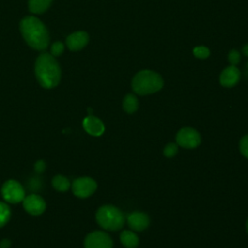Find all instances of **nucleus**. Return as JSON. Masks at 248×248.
Masks as SVG:
<instances>
[{
  "label": "nucleus",
  "mask_w": 248,
  "mask_h": 248,
  "mask_svg": "<svg viewBox=\"0 0 248 248\" xmlns=\"http://www.w3.org/2000/svg\"><path fill=\"white\" fill-rule=\"evenodd\" d=\"M19 30L29 46L37 50H45L48 46L49 35L45 24L36 16H25L20 20Z\"/></svg>",
  "instance_id": "obj_1"
},
{
  "label": "nucleus",
  "mask_w": 248,
  "mask_h": 248,
  "mask_svg": "<svg viewBox=\"0 0 248 248\" xmlns=\"http://www.w3.org/2000/svg\"><path fill=\"white\" fill-rule=\"evenodd\" d=\"M35 75L41 86L46 89L54 88L61 79V70L54 56L41 53L35 62Z\"/></svg>",
  "instance_id": "obj_2"
},
{
  "label": "nucleus",
  "mask_w": 248,
  "mask_h": 248,
  "mask_svg": "<svg viewBox=\"0 0 248 248\" xmlns=\"http://www.w3.org/2000/svg\"><path fill=\"white\" fill-rule=\"evenodd\" d=\"M164 80L162 77L151 70H142L135 75L132 88L139 95H149L162 89Z\"/></svg>",
  "instance_id": "obj_3"
},
{
  "label": "nucleus",
  "mask_w": 248,
  "mask_h": 248,
  "mask_svg": "<svg viewBox=\"0 0 248 248\" xmlns=\"http://www.w3.org/2000/svg\"><path fill=\"white\" fill-rule=\"evenodd\" d=\"M96 221L101 228L107 231H118L125 224V216L116 206L106 204L97 210Z\"/></svg>",
  "instance_id": "obj_4"
},
{
  "label": "nucleus",
  "mask_w": 248,
  "mask_h": 248,
  "mask_svg": "<svg viewBox=\"0 0 248 248\" xmlns=\"http://www.w3.org/2000/svg\"><path fill=\"white\" fill-rule=\"evenodd\" d=\"M3 199L10 203H18L25 198L23 186L15 179H10L4 182L1 188Z\"/></svg>",
  "instance_id": "obj_5"
},
{
  "label": "nucleus",
  "mask_w": 248,
  "mask_h": 248,
  "mask_svg": "<svg viewBox=\"0 0 248 248\" xmlns=\"http://www.w3.org/2000/svg\"><path fill=\"white\" fill-rule=\"evenodd\" d=\"M73 194L80 199L90 197L97 190V182L88 176L75 179L71 185Z\"/></svg>",
  "instance_id": "obj_6"
},
{
  "label": "nucleus",
  "mask_w": 248,
  "mask_h": 248,
  "mask_svg": "<svg viewBox=\"0 0 248 248\" xmlns=\"http://www.w3.org/2000/svg\"><path fill=\"white\" fill-rule=\"evenodd\" d=\"M176 143L184 148H195L201 143L200 133L194 128L184 127L176 134Z\"/></svg>",
  "instance_id": "obj_7"
},
{
  "label": "nucleus",
  "mask_w": 248,
  "mask_h": 248,
  "mask_svg": "<svg viewBox=\"0 0 248 248\" xmlns=\"http://www.w3.org/2000/svg\"><path fill=\"white\" fill-rule=\"evenodd\" d=\"M84 248H112V239L107 232L95 231L86 235Z\"/></svg>",
  "instance_id": "obj_8"
},
{
  "label": "nucleus",
  "mask_w": 248,
  "mask_h": 248,
  "mask_svg": "<svg viewBox=\"0 0 248 248\" xmlns=\"http://www.w3.org/2000/svg\"><path fill=\"white\" fill-rule=\"evenodd\" d=\"M23 202V208L25 211L31 215L37 216L44 213V211L46 208V203L45 200L37 195V194H31L24 198Z\"/></svg>",
  "instance_id": "obj_9"
},
{
  "label": "nucleus",
  "mask_w": 248,
  "mask_h": 248,
  "mask_svg": "<svg viewBox=\"0 0 248 248\" xmlns=\"http://www.w3.org/2000/svg\"><path fill=\"white\" fill-rule=\"evenodd\" d=\"M127 222L129 227L136 232H141L148 228L150 220L149 216L140 211H134L130 213L127 217Z\"/></svg>",
  "instance_id": "obj_10"
},
{
  "label": "nucleus",
  "mask_w": 248,
  "mask_h": 248,
  "mask_svg": "<svg viewBox=\"0 0 248 248\" xmlns=\"http://www.w3.org/2000/svg\"><path fill=\"white\" fill-rule=\"evenodd\" d=\"M89 41V36L84 31H77L70 34L66 39V46L72 51L82 49Z\"/></svg>",
  "instance_id": "obj_11"
},
{
  "label": "nucleus",
  "mask_w": 248,
  "mask_h": 248,
  "mask_svg": "<svg viewBox=\"0 0 248 248\" xmlns=\"http://www.w3.org/2000/svg\"><path fill=\"white\" fill-rule=\"evenodd\" d=\"M240 79V72L236 66H228L225 68L219 78V81L224 87H232Z\"/></svg>",
  "instance_id": "obj_12"
},
{
  "label": "nucleus",
  "mask_w": 248,
  "mask_h": 248,
  "mask_svg": "<svg viewBox=\"0 0 248 248\" xmlns=\"http://www.w3.org/2000/svg\"><path fill=\"white\" fill-rule=\"evenodd\" d=\"M82 126L86 133L94 137H99L105 132V125L103 121L94 115L86 116L82 121Z\"/></svg>",
  "instance_id": "obj_13"
},
{
  "label": "nucleus",
  "mask_w": 248,
  "mask_h": 248,
  "mask_svg": "<svg viewBox=\"0 0 248 248\" xmlns=\"http://www.w3.org/2000/svg\"><path fill=\"white\" fill-rule=\"evenodd\" d=\"M120 241L126 248H136L139 245V237L135 232L124 230L120 233Z\"/></svg>",
  "instance_id": "obj_14"
},
{
  "label": "nucleus",
  "mask_w": 248,
  "mask_h": 248,
  "mask_svg": "<svg viewBox=\"0 0 248 248\" xmlns=\"http://www.w3.org/2000/svg\"><path fill=\"white\" fill-rule=\"evenodd\" d=\"M52 0H28V9L33 14H43L51 5Z\"/></svg>",
  "instance_id": "obj_15"
},
{
  "label": "nucleus",
  "mask_w": 248,
  "mask_h": 248,
  "mask_svg": "<svg viewBox=\"0 0 248 248\" xmlns=\"http://www.w3.org/2000/svg\"><path fill=\"white\" fill-rule=\"evenodd\" d=\"M51 184H52V187L58 192H66L71 187L70 180L62 174H56L52 178Z\"/></svg>",
  "instance_id": "obj_16"
},
{
  "label": "nucleus",
  "mask_w": 248,
  "mask_h": 248,
  "mask_svg": "<svg viewBox=\"0 0 248 248\" xmlns=\"http://www.w3.org/2000/svg\"><path fill=\"white\" fill-rule=\"evenodd\" d=\"M122 107L127 113H134L139 108V101L134 94H127L123 99Z\"/></svg>",
  "instance_id": "obj_17"
},
{
  "label": "nucleus",
  "mask_w": 248,
  "mask_h": 248,
  "mask_svg": "<svg viewBox=\"0 0 248 248\" xmlns=\"http://www.w3.org/2000/svg\"><path fill=\"white\" fill-rule=\"evenodd\" d=\"M10 217H11L10 206L5 202H0V228L4 227L9 222Z\"/></svg>",
  "instance_id": "obj_18"
},
{
  "label": "nucleus",
  "mask_w": 248,
  "mask_h": 248,
  "mask_svg": "<svg viewBox=\"0 0 248 248\" xmlns=\"http://www.w3.org/2000/svg\"><path fill=\"white\" fill-rule=\"evenodd\" d=\"M193 53L197 58L204 59V58H207L209 56L210 50L204 46H198L193 49Z\"/></svg>",
  "instance_id": "obj_19"
},
{
  "label": "nucleus",
  "mask_w": 248,
  "mask_h": 248,
  "mask_svg": "<svg viewBox=\"0 0 248 248\" xmlns=\"http://www.w3.org/2000/svg\"><path fill=\"white\" fill-rule=\"evenodd\" d=\"M178 151V146L176 143H173V142H170L169 144H167L164 148V155L165 157L167 158H172L174 155H176Z\"/></svg>",
  "instance_id": "obj_20"
},
{
  "label": "nucleus",
  "mask_w": 248,
  "mask_h": 248,
  "mask_svg": "<svg viewBox=\"0 0 248 248\" xmlns=\"http://www.w3.org/2000/svg\"><path fill=\"white\" fill-rule=\"evenodd\" d=\"M64 51V45L61 42H55L50 46V54L54 57L59 56Z\"/></svg>",
  "instance_id": "obj_21"
},
{
  "label": "nucleus",
  "mask_w": 248,
  "mask_h": 248,
  "mask_svg": "<svg viewBox=\"0 0 248 248\" xmlns=\"http://www.w3.org/2000/svg\"><path fill=\"white\" fill-rule=\"evenodd\" d=\"M240 53L236 49H232L228 54V59L231 65L236 66L240 62Z\"/></svg>",
  "instance_id": "obj_22"
},
{
  "label": "nucleus",
  "mask_w": 248,
  "mask_h": 248,
  "mask_svg": "<svg viewBox=\"0 0 248 248\" xmlns=\"http://www.w3.org/2000/svg\"><path fill=\"white\" fill-rule=\"evenodd\" d=\"M239 149L241 154L248 159V135L244 136L239 142Z\"/></svg>",
  "instance_id": "obj_23"
},
{
  "label": "nucleus",
  "mask_w": 248,
  "mask_h": 248,
  "mask_svg": "<svg viewBox=\"0 0 248 248\" xmlns=\"http://www.w3.org/2000/svg\"><path fill=\"white\" fill-rule=\"evenodd\" d=\"M34 169H35V171L37 173H42L46 170V163L43 160H39V161L36 162V164L34 166Z\"/></svg>",
  "instance_id": "obj_24"
},
{
  "label": "nucleus",
  "mask_w": 248,
  "mask_h": 248,
  "mask_svg": "<svg viewBox=\"0 0 248 248\" xmlns=\"http://www.w3.org/2000/svg\"><path fill=\"white\" fill-rule=\"evenodd\" d=\"M11 246V241L7 238L3 239L1 242H0V248H9Z\"/></svg>",
  "instance_id": "obj_25"
},
{
  "label": "nucleus",
  "mask_w": 248,
  "mask_h": 248,
  "mask_svg": "<svg viewBox=\"0 0 248 248\" xmlns=\"http://www.w3.org/2000/svg\"><path fill=\"white\" fill-rule=\"evenodd\" d=\"M242 51H243V53H244L246 56H248V44H246V45L243 46Z\"/></svg>",
  "instance_id": "obj_26"
},
{
  "label": "nucleus",
  "mask_w": 248,
  "mask_h": 248,
  "mask_svg": "<svg viewBox=\"0 0 248 248\" xmlns=\"http://www.w3.org/2000/svg\"><path fill=\"white\" fill-rule=\"evenodd\" d=\"M246 231H247V232H248V219H247V221H246Z\"/></svg>",
  "instance_id": "obj_27"
},
{
  "label": "nucleus",
  "mask_w": 248,
  "mask_h": 248,
  "mask_svg": "<svg viewBox=\"0 0 248 248\" xmlns=\"http://www.w3.org/2000/svg\"><path fill=\"white\" fill-rule=\"evenodd\" d=\"M247 68H248V62H247Z\"/></svg>",
  "instance_id": "obj_28"
}]
</instances>
